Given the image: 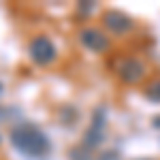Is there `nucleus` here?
<instances>
[{
	"label": "nucleus",
	"mask_w": 160,
	"mask_h": 160,
	"mask_svg": "<svg viewBox=\"0 0 160 160\" xmlns=\"http://www.w3.org/2000/svg\"><path fill=\"white\" fill-rule=\"evenodd\" d=\"M0 92H2V86H0Z\"/></svg>",
	"instance_id": "obj_5"
},
{
	"label": "nucleus",
	"mask_w": 160,
	"mask_h": 160,
	"mask_svg": "<svg viewBox=\"0 0 160 160\" xmlns=\"http://www.w3.org/2000/svg\"><path fill=\"white\" fill-rule=\"evenodd\" d=\"M105 24L109 28H113L115 32H122L126 28H130V22L126 17H122V15H118V13H107L105 15Z\"/></svg>",
	"instance_id": "obj_4"
},
{
	"label": "nucleus",
	"mask_w": 160,
	"mask_h": 160,
	"mask_svg": "<svg viewBox=\"0 0 160 160\" xmlns=\"http://www.w3.org/2000/svg\"><path fill=\"white\" fill-rule=\"evenodd\" d=\"M79 38H81V43H83L86 47H90L92 51L107 49V38H105V34H100L98 30H94V28H86V30H81Z\"/></svg>",
	"instance_id": "obj_3"
},
{
	"label": "nucleus",
	"mask_w": 160,
	"mask_h": 160,
	"mask_svg": "<svg viewBox=\"0 0 160 160\" xmlns=\"http://www.w3.org/2000/svg\"><path fill=\"white\" fill-rule=\"evenodd\" d=\"M28 51H30V58L38 66H47L56 60V47H53L51 38L45 37V34H38V37L32 38L30 45H28Z\"/></svg>",
	"instance_id": "obj_2"
},
{
	"label": "nucleus",
	"mask_w": 160,
	"mask_h": 160,
	"mask_svg": "<svg viewBox=\"0 0 160 160\" xmlns=\"http://www.w3.org/2000/svg\"><path fill=\"white\" fill-rule=\"evenodd\" d=\"M9 139H11L13 148L28 158H43L51 148L47 135L37 124H30V122H22L17 126H13L11 132H9Z\"/></svg>",
	"instance_id": "obj_1"
}]
</instances>
